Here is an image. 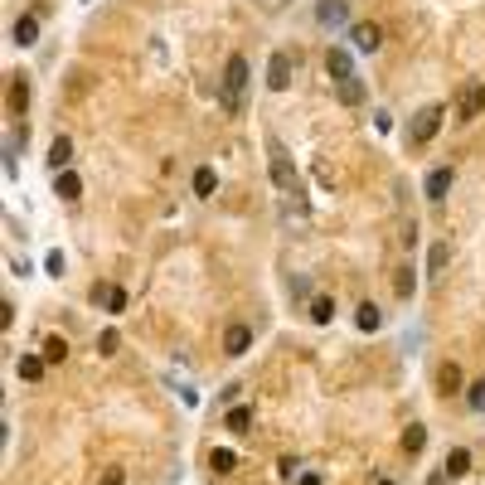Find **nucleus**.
Instances as JSON below:
<instances>
[{
    "mask_svg": "<svg viewBox=\"0 0 485 485\" xmlns=\"http://www.w3.org/2000/svg\"><path fill=\"white\" fill-rule=\"evenodd\" d=\"M243 93H248V59L233 54V59L223 64V107L238 112V107H243Z\"/></svg>",
    "mask_w": 485,
    "mask_h": 485,
    "instance_id": "nucleus-1",
    "label": "nucleus"
},
{
    "mask_svg": "<svg viewBox=\"0 0 485 485\" xmlns=\"http://www.w3.org/2000/svg\"><path fill=\"white\" fill-rule=\"evenodd\" d=\"M452 180H456V170L452 165H442V170H432L427 175V199L437 204V199H447V190H452Z\"/></svg>",
    "mask_w": 485,
    "mask_h": 485,
    "instance_id": "nucleus-10",
    "label": "nucleus"
},
{
    "mask_svg": "<svg viewBox=\"0 0 485 485\" xmlns=\"http://www.w3.org/2000/svg\"><path fill=\"white\" fill-rule=\"evenodd\" d=\"M15 369H20V379H29V384H34V379L44 374V359H39V355H24V359H20Z\"/></svg>",
    "mask_w": 485,
    "mask_h": 485,
    "instance_id": "nucleus-23",
    "label": "nucleus"
},
{
    "mask_svg": "<svg viewBox=\"0 0 485 485\" xmlns=\"http://www.w3.org/2000/svg\"><path fill=\"white\" fill-rule=\"evenodd\" d=\"M355 325H359V330H379V325H384V315H379V306H374V301H364V306L355 311Z\"/></svg>",
    "mask_w": 485,
    "mask_h": 485,
    "instance_id": "nucleus-19",
    "label": "nucleus"
},
{
    "mask_svg": "<svg viewBox=\"0 0 485 485\" xmlns=\"http://www.w3.org/2000/svg\"><path fill=\"white\" fill-rule=\"evenodd\" d=\"M350 44H355V49H364V54H374V49L384 44V34H379V24H374V20H359V24L350 29Z\"/></svg>",
    "mask_w": 485,
    "mask_h": 485,
    "instance_id": "nucleus-6",
    "label": "nucleus"
},
{
    "mask_svg": "<svg viewBox=\"0 0 485 485\" xmlns=\"http://www.w3.org/2000/svg\"><path fill=\"white\" fill-rule=\"evenodd\" d=\"M379 485H393V481H379Z\"/></svg>",
    "mask_w": 485,
    "mask_h": 485,
    "instance_id": "nucleus-34",
    "label": "nucleus"
},
{
    "mask_svg": "<svg viewBox=\"0 0 485 485\" xmlns=\"http://www.w3.org/2000/svg\"><path fill=\"white\" fill-rule=\"evenodd\" d=\"M340 102H350V107L364 102V83H359V78H345V83H340Z\"/></svg>",
    "mask_w": 485,
    "mask_h": 485,
    "instance_id": "nucleus-27",
    "label": "nucleus"
},
{
    "mask_svg": "<svg viewBox=\"0 0 485 485\" xmlns=\"http://www.w3.org/2000/svg\"><path fill=\"white\" fill-rule=\"evenodd\" d=\"M437 388H442V398L461 393V364H442V374H437Z\"/></svg>",
    "mask_w": 485,
    "mask_h": 485,
    "instance_id": "nucleus-15",
    "label": "nucleus"
},
{
    "mask_svg": "<svg viewBox=\"0 0 485 485\" xmlns=\"http://www.w3.org/2000/svg\"><path fill=\"white\" fill-rule=\"evenodd\" d=\"M248 345H253V330H248V325H228V330H223V355L238 359V355H248Z\"/></svg>",
    "mask_w": 485,
    "mask_h": 485,
    "instance_id": "nucleus-9",
    "label": "nucleus"
},
{
    "mask_svg": "<svg viewBox=\"0 0 485 485\" xmlns=\"http://www.w3.org/2000/svg\"><path fill=\"white\" fill-rule=\"evenodd\" d=\"M5 107H10V117H24V107H29V78H24V73H15V78H10Z\"/></svg>",
    "mask_w": 485,
    "mask_h": 485,
    "instance_id": "nucleus-7",
    "label": "nucleus"
},
{
    "mask_svg": "<svg viewBox=\"0 0 485 485\" xmlns=\"http://www.w3.org/2000/svg\"><path fill=\"white\" fill-rule=\"evenodd\" d=\"M97 301H102L107 311H121V306H126V291H121V287H102V291H97Z\"/></svg>",
    "mask_w": 485,
    "mask_h": 485,
    "instance_id": "nucleus-26",
    "label": "nucleus"
},
{
    "mask_svg": "<svg viewBox=\"0 0 485 485\" xmlns=\"http://www.w3.org/2000/svg\"><path fill=\"white\" fill-rule=\"evenodd\" d=\"M117 345H121V340H117V330H102V335H97V355H102V359H107V355H117Z\"/></svg>",
    "mask_w": 485,
    "mask_h": 485,
    "instance_id": "nucleus-28",
    "label": "nucleus"
},
{
    "mask_svg": "<svg viewBox=\"0 0 485 485\" xmlns=\"http://www.w3.org/2000/svg\"><path fill=\"white\" fill-rule=\"evenodd\" d=\"M97 485H121V471H107V476H102Z\"/></svg>",
    "mask_w": 485,
    "mask_h": 485,
    "instance_id": "nucleus-32",
    "label": "nucleus"
},
{
    "mask_svg": "<svg viewBox=\"0 0 485 485\" xmlns=\"http://www.w3.org/2000/svg\"><path fill=\"white\" fill-rule=\"evenodd\" d=\"M398 296H412V272H398Z\"/></svg>",
    "mask_w": 485,
    "mask_h": 485,
    "instance_id": "nucleus-31",
    "label": "nucleus"
},
{
    "mask_svg": "<svg viewBox=\"0 0 485 485\" xmlns=\"http://www.w3.org/2000/svg\"><path fill=\"white\" fill-rule=\"evenodd\" d=\"M44 267H49V277H64V253H49V262H44Z\"/></svg>",
    "mask_w": 485,
    "mask_h": 485,
    "instance_id": "nucleus-30",
    "label": "nucleus"
},
{
    "mask_svg": "<svg viewBox=\"0 0 485 485\" xmlns=\"http://www.w3.org/2000/svg\"><path fill=\"white\" fill-rule=\"evenodd\" d=\"M267 156H272V185L277 190H296V161H291V151L277 136H267Z\"/></svg>",
    "mask_w": 485,
    "mask_h": 485,
    "instance_id": "nucleus-2",
    "label": "nucleus"
},
{
    "mask_svg": "<svg viewBox=\"0 0 485 485\" xmlns=\"http://www.w3.org/2000/svg\"><path fill=\"white\" fill-rule=\"evenodd\" d=\"M311 320H315V325H330V320H335V301H330V296H311Z\"/></svg>",
    "mask_w": 485,
    "mask_h": 485,
    "instance_id": "nucleus-18",
    "label": "nucleus"
},
{
    "mask_svg": "<svg viewBox=\"0 0 485 485\" xmlns=\"http://www.w3.org/2000/svg\"><path fill=\"white\" fill-rule=\"evenodd\" d=\"M248 427H253V408L243 403V408H233V412H228V432H248Z\"/></svg>",
    "mask_w": 485,
    "mask_h": 485,
    "instance_id": "nucleus-24",
    "label": "nucleus"
},
{
    "mask_svg": "<svg viewBox=\"0 0 485 485\" xmlns=\"http://www.w3.org/2000/svg\"><path fill=\"white\" fill-rule=\"evenodd\" d=\"M68 161H73V141L59 136V141L49 146V165H54V170H68Z\"/></svg>",
    "mask_w": 485,
    "mask_h": 485,
    "instance_id": "nucleus-16",
    "label": "nucleus"
},
{
    "mask_svg": "<svg viewBox=\"0 0 485 485\" xmlns=\"http://www.w3.org/2000/svg\"><path fill=\"white\" fill-rule=\"evenodd\" d=\"M44 359H49V364H64V359H68V345H64L59 335H49V340H44Z\"/></svg>",
    "mask_w": 485,
    "mask_h": 485,
    "instance_id": "nucleus-22",
    "label": "nucleus"
},
{
    "mask_svg": "<svg viewBox=\"0 0 485 485\" xmlns=\"http://www.w3.org/2000/svg\"><path fill=\"white\" fill-rule=\"evenodd\" d=\"M214 190H218V175H214L209 165H204V170H194V194H199V199H209Z\"/></svg>",
    "mask_w": 485,
    "mask_h": 485,
    "instance_id": "nucleus-20",
    "label": "nucleus"
},
{
    "mask_svg": "<svg viewBox=\"0 0 485 485\" xmlns=\"http://www.w3.org/2000/svg\"><path fill=\"white\" fill-rule=\"evenodd\" d=\"M325 68H330V78H335V83L355 78V59H350V49H330V54H325Z\"/></svg>",
    "mask_w": 485,
    "mask_h": 485,
    "instance_id": "nucleus-8",
    "label": "nucleus"
},
{
    "mask_svg": "<svg viewBox=\"0 0 485 485\" xmlns=\"http://www.w3.org/2000/svg\"><path fill=\"white\" fill-rule=\"evenodd\" d=\"M466 403H471V412H485V379H476V384H471Z\"/></svg>",
    "mask_w": 485,
    "mask_h": 485,
    "instance_id": "nucleus-29",
    "label": "nucleus"
},
{
    "mask_svg": "<svg viewBox=\"0 0 485 485\" xmlns=\"http://www.w3.org/2000/svg\"><path fill=\"white\" fill-rule=\"evenodd\" d=\"M209 466H214V471L223 476V471H233V466H238V456H233L228 447H218V452H209Z\"/></svg>",
    "mask_w": 485,
    "mask_h": 485,
    "instance_id": "nucleus-25",
    "label": "nucleus"
},
{
    "mask_svg": "<svg viewBox=\"0 0 485 485\" xmlns=\"http://www.w3.org/2000/svg\"><path fill=\"white\" fill-rule=\"evenodd\" d=\"M296 485H320V476H301V481H296Z\"/></svg>",
    "mask_w": 485,
    "mask_h": 485,
    "instance_id": "nucleus-33",
    "label": "nucleus"
},
{
    "mask_svg": "<svg viewBox=\"0 0 485 485\" xmlns=\"http://www.w3.org/2000/svg\"><path fill=\"white\" fill-rule=\"evenodd\" d=\"M447 262H452V243H432V253H427V277L437 282V277L447 272Z\"/></svg>",
    "mask_w": 485,
    "mask_h": 485,
    "instance_id": "nucleus-11",
    "label": "nucleus"
},
{
    "mask_svg": "<svg viewBox=\"0 0 485 485\" xmlns=\"http://www.w3.org/2000/svg\"><path fill=\"white\" fill-rule=\"evenodd\" d=\"M442 117H447V112H442L437 102H432V107H422V112L412 117V141H417V146H427V141L442 131Z\"/></svg>",
    "mask_w": 485,
    "mask_h": 485,
    "instance_id": "nucleus-4",
    "label": "nucleus"
},
{
    "mask_svg": "<svg viewBox=\"0 0 485 485\" xmlns=\"http://www.w3.org/2000/svg\"><path fill=\"white\" fill-rule=\"evenodd\" d=\"M466 471H471V452H466V447H452V456H447L442 476H466Z\"/></svg>",
    "mask_w": 485,
    "mask_h": 485,
    "instance_id": "nucleus-17",
    "label": "nucleus"
},
{
    "mask_svg": "<svg viewBox=\"0 0 485 485\" xmlns=\"http://www.w3.org/2000/svg\"><path fill=\"white\" fill-rule=\"evenodd\" d=\"M422 447H427V427H422V422H412V427L403 432V452H422Z\"/></svg>",
    "mask_w": 485,
    "mask_h": 485,
    "instance_id": "nucleus-21",
    "label": "nucleus"
},
{
    "mask_svg": "<svg viewBox=\"0 0 485 485\" xmlns=\"http://www.w3.org/2000/svg\"><path fill=\"white\" fill-rule=\"evenodd\" d=\"M481 112H485V83H466V88H461V102H456V126L476 121Z\"/></svg>",
    "mask_w": 485,
    "mask_h": 485,
    "instance_id": "nucleus-3",
    "label": "nucleus"
},
{
    "mask_svg": "<svg viewBox=\"0 0 485 485\" xmlns=\"http://www.w3.org/2000/svg\"><path fill=\"white\" fill-rule=\"evenodd\" d=\"M39 39V15H24V20H15V44L20 49H29Z\"/></svg>",
    "mask_w": 485,
    "mask_h": 485,
    "instance_id": "nucleus-12",
    "label": "nucleus"
},
{
    "mask_svg": "<svg viewBox=\"0 0 485 485\" xmlns=\"http://www.w3.org/2000/svg\"><path fill=\"white\" fill-rule=\"evenodd\" d=\"M54 190H59V199H78V194H83V180H78L73 170H59V175H54Z\"/></svg>",
    "mask_w": 485,
    "mask_h": 485,
    "instance_id": "nucleus-14",
    "label": "nucleus"
},
{
    "mask_svg": "<svg viewBox=\"0 0 485 485\" xmlns=\"http://www.w3.org/2000/svg\"><path fill=\"white\" fill-rule=\"evenodd\" d=\"M267 88H272V93H287L291 88V54L287 49H277V54L267 59Z\"/></svg>",
    "mask_w": 485,
    "mask_h": 485,
    "instance_id": "nucleus-5",
    "label": "nucleus"
},
{
    "mask_svg": "<svg viewBox=\"0 0 485 485\" xmlns=\"http://www.w3.org/2000/svg\"><path fill=\"white\" fill-rule=\"evenodd\" d=\"M315 20L330 29V24H345V20H350V10H345V0H320V15H315Z\"/></svg>",
    "mask_w": 485,
    "mask_h": 485,
    "instance_id": "nucleus-13",
    "label": "nucleus"
}]
</instances>
